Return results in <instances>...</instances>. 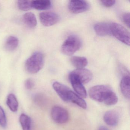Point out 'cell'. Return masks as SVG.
I'll return each instance as SVG.
<instances>
[{
  "label": "cell",
  "mask_w": 130,
  "mask_h": 130,
  "mask_svg": "<svg viewBox=\"0 0 130 130\" xmlns=\"http://www.w3.org/2000/svg\"><path fill=\"white\" fill-rule=\"evenodd\" d=\"M89 96L92 99L103 103L108 106L115 105L118 101L117 95L109 86L100 85L91 87L89 92Z\"/></svg>",
  "instance_id": "1"
},
{
  "label": "cell",
  "mask_w": 130,
  "mask_h": 130,
  "mask_svg": "<svg viewBox=\"0 0 130 130\" xmlns=\"http://www.w3.org/2000/svg\"><path fill=\"white\" fill-rule=\"evenodd\" d=\"M44 63V55L41 52H36L27 59L25 63L26 69L30 73H36L41 70Z\"/></svg>",
  "instance_id": "2"
},
{
  "label": "cell",
  "mask_w": 130,
  "mask_h": 130,
  "mask_svg": "<svg viewBox=\"0 0 130 130\" xmlns=\"http://www.w3.org/2000/svg\"><path fill=\"white\" fill-rule=\"evenodd\" d=\"M81 40L75 35H71L67 38L61 47V51L64 54L71 55L80 48Z\"/></svg>",
  "instance_id": "3"
},
{
  "label": "cell",
  "mask_w": 130,
  "mask_h": 130,
  "mask_svg": "<svg viewBox=\"0 0 130 130\" xmlns=\"http://www.w3.org/2000/svg\"><path fill=\"white\" fill-rule=\"evenodd\" d=\"M111 33L116 38L126 45H130V33L125 28L116 23H110Z\"/></svg>",
  "instance_id": "4"
},
{
  "label": "cell",
  "mask_w": 130,
  "mask_h": 130,
  "mask_svg": "<svg viewBox=\"0 0 130 130\" xmlns=\"http://www.w3.org/2000/svg\"><path fill=\"white\" fill-rule=\"evenodd\" d=\"M51 115L52 119L56 123L63 124L68 121L69 114L65 109L61 106H54L52 109Z\"/></svg>",
  "instance_id": "5"
},
{
  "label": "cell",
  "mask_w": 130,
  "mask_h": 130,
  "mask_svg": "<svg viewBox=\"0 0 130 130\" xmlns=\"http://www.w3.org/2000/svg\"><path fill=\"white\" fill-rule=\"evenodd\" d=\"M68 7L71 12L77 14L87 11L90 8V5L85 1H71L69 2Z\"/></svg>",
  "instance_id": "6"
},
{
  "label": "cell",
  "mask_w": 130,
  "mask_h": 130,
  "mask_svg": "<svg viewBox=\"0 0 130 130\" xmlns=\"http://www.w3.org/2000/svg\"><path fill=\"white\" fill-rule=\"evenodd\" d=\"M69 79L75 92L82 98H86L87 96L86 90L83 84L73 72L70 73Z\"/></svg>",
  "instance_id": "7"
},
{
  "label": "cell",
  "mask_w": 130,
  "mask_h": 130,
  "mask_svg": "<svg viewBox=\"0 0 130 130\" xmlns=\"http://www.w3.org/2000/svg\"><path fill=\"white\" fill-rule=\"evenodd\" d=\"M39 19L43 25L50 26L57 23L59 22L60 17L55 13L43 12L39 14Z\"/></svg>",
  "instance_id": "8"
},
{
  "label": "cell",
  "mask_w": 130,
  "mask_h": 130,
  "mask_svg": "<svg viewBox=\"0 0 130 130\" xmlns=\"http://www.w3.org/2000/svg\"><path fill=\"white\" fill-rule=\"evenodd\" d=\"M52 86L59 96L65 102H69L68 96L71 90L68 87L58 82H55Z\"/></svg>",
  "instance_id": "9"
},
{
  "label": "cell",
  "mask_w": 130,
  "mask_h": 130,
  "mask_svg": "<svg viewBox=\"0 0 130 130\" xmlns=\"http://www.w3.org/2000/svg\"><path fill=\"white\" fill-rule=\"evenodd\" d=\"M72 72L77 76L83 84L89 83L92 79V72L87 69L84 68L77 69Z\"/></svg>",
  "instance_id": "10"
},
{
  "label": "cell",
  "mask_w": 130,
  "mask_h": 130,
  "mask_svg": "<svg viewBox=\"0 0 130 130\" xmlns=\"http://www.w3.org/2000/svg\"><path fill=\"white\" fill-rule=\"evenodd\" d=\"M94 29L96 34L99 36H106L111 35L109 23H99L94 25Z\"/></svg>",
  "instance_id": "11"
},
{
  "label": "cell",
  "mask_w": 130,
  "mask_h": 130,
  "mask_svg": "<svg viewBox=\"0 0 130 130\" xmlns=\"http://www.w3.org/2000/svg\"><path fill=\"white\" fill-rule=\"evenodd\" d=\"M103 120L108 125L115 126L118 124L119 116L118 113L115 111H108L104 114Z\"/></svg>",
  "instance_id": "12"
},
{
  "label": "cell",
  "mask_w": 130,
  "mask_h": 130,
  "mask_svg": "<svg viewBox=\"0 0 130 130\" xmlns=\"http://www.w3.org/2000/svg\"><path fill=\"white\" fill-rule=\"evenodd\" d=\"M130 81L129 74L125 75L122 77L120 84L122 93L128 99H130Z\"/></svg>",
  "instance_id": "13"
},
{
  "label": "cell",
  "mask_w": 130,
  "mask_h": 130,
  "mask_svg": "<svg viewBox=\"0 0 130 130\" xmlns=\"http://www.w3.org/2000/svg\"><path fill=\"white\" fill-rule=\"evenodd\" d=\"M68 100L69 102H71L76 104L84 109L87 108V104L85 100L72 90H71L69 93Z\"/></svg>",
  "instance_id": "14"
},
{
  "label": "cell",
  "mask_w": 130,
  "mask_h": 130,
  "mask_svg": "<svg viewBox=\"0 0 130 130\" xmlns=\"http://www.w3.org/2000/svg\"><path fill=\"white\" fill-rule=\"evenodd\" d=\"M51 2L48 0H36L32 1V8L38 10H46L51 7Z\"/></svg>",
  "instance_id": "15"
},
{
  "label": "cell",
  "mask_w": 130,
  "mask_h": 130,
  "mask_svg": "<svg viewBox=\"0 0 130 130\" xmlns=\"http://www.w3.org/2000/svg\"><path fill=\"white\" fill-rule=\"evenodd\" d=\"M71 64L77 69L83 68L88 63L87 59L84 57L74 56L70 59Z\"/></svg>",
  "instance_id": "16"
},
{
  "label": "cell",
  "mask_w": 130,
  "mask_h": 130,
  "mask_svg": "<svg viewBox=\"0 0 130 130\" xmlns=\"http://www.w3.org/2000/svg\"><path fill=\"white\" fill-rule=\"evenodd\" d=\"M6 103L9 108L13 112L18 110L19 103L15 95L13 93L10 94L7 99Z\"/></svg>",
  "instance_id": "17"
},
{
  "label": "cell",
  "mask_w": 130,
  "mask_h": 130,
  "mask_svg": "<svg viewBox=\"0 0 130 130\" xmlns=\"http://www.w3.org/2000/svg\"><path fill=\"white\" fill-rule=\"evenodd\" d=\"M19 39L17 37L13 36L8 37L5 44V47L7 50L12 51L18 47Z\"/></svg>",
  "instance_id": "18"
},
{
  "label": "cell",
  "mask_w": 130,
  "mask_h": 130,
  "mask_svg": "<svg viewBox=\"0 0 130 130\" xmlns=\"http://www.w3.org/2000/svg\"><path fill=\"white\" fill-rule=\"evenodd\" d=\"M23 20L25 24L30 28H35L37 25V21L36 17L32 13H27L24 14L23 17Z\"/></svg>",
  "instance_id": "19"
},
{
  "label": "cell",
  "mask_w": 130,
  "mask_h": 130,
  "mask_svg": "<svg viewBox=\"0 0 130 130\" xmlns=\"http://www.w3.org/2000/svg\"><path fill=\"white\" fill-rule=\"evenodd\" d=\"M19 121L23 130H31V119L27 115L22 114L19 118Z\"/></svg>",
  "instance_id": "20"
},
{
  "label": "cell",
  "mask_w": 130,
  "mask_h": 130,
  "mask_svg": "<svg viewBox=\"0 0 130 130\" xmlns=\"http://www.w3.org/2000/svg\"><path fill=\"white\" fill-rule=\"evenodd\" d=\"M17 6L21 10L27 11L33 9L32 7V1H17Z\"/></svg>",
  "instance_id": "21"
},
{
  "label": "cell",
  "mask_w": 130,
  "mask_h": 130,
  "mask_svg": "<svg viewBox=\"0 0 130 130\" xmlns=\"http://www.w3.org/2000/svg\"><path fill=\"white\" fill-rule=\"evenodd\" d=\"M7 124L6 116L2 106H0V125L3 128H6Z\"/></svg>",
  "instance_id": "22"
},
{
  "label": "cell",
  "mask_w": 130,
  "mask_h": 130,
  "mask_svg": "<svg viewBox=\"0 0 130 130\" xmlns=\"http://www.w3.org/2000/svg\"><path fill=\"white\" fill-rule=\"evenodd\" d=\"M25 87L27 89L31 90L35 86L34 81L31 79L26 80L25 83Z\"/></svg>",
  "instance_id": "23"
},
{
  "label": "cell",
  "mask_w": 130,
  "mask_h": 130,
  "mask_svg": "<svg viewBox=\"0 0 130 130\" xmlns=\"http://www.w3.org/2000/svg\"><path fill=\"white\" fill-rule=\"evenodd\" d=\"M122 21L128 28L130 27V13H125L122 17Z\"/></svg>",
  "instance_id": "24"
},
{
  "label": "cell",
  "mask_w": 130,
  "mask_h": 130,
  "mask_svg": "<svg viewBox=\"0 0 130 130\" xmlns=\"http://www.w3.org/2000/svg\"><path fill=\"white\" fill-rule=\"evenodd\" d=\"M100 2L104 6L106 7H110L112 6L115 4L116 1L114 0H111V1H102Z\"/></svg>",
  "instance_id": "25"
},
{
  "label": "cell",
  "mask_w": 130,
  "mask_h": 130,
  "mask_svg": "<svg viewBox=\"0 0 130 130\" xmlns=\"http://www.w3.org/2000/svg\"><path fill=\"white\" fill-rule=\"evenodd\" d=\"M99 130H108V129L106 128L105 127H103V126H101V127H100Z\"/></svg>",
  "instance_id": "26"
}]
</instances>
